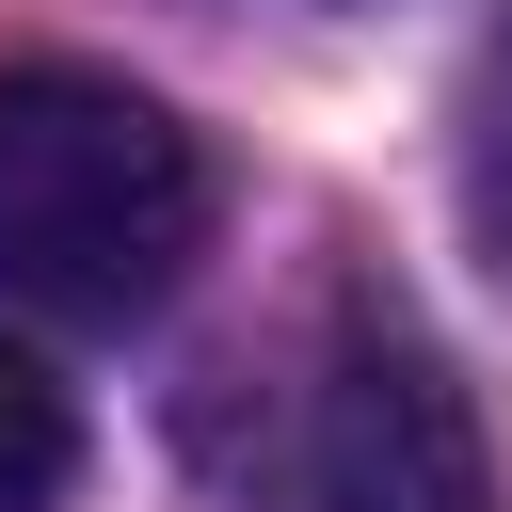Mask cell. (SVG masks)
<instances>
[{
  "label": "cell",
  "mask_w": 512,
  "mask_h": 512,
  "mask_svg": "<svg viewBox=\"0 0 512 512\" xmlns=\"http://www.w3.org/2000/svg\"><path fill=\"white\" fill-rule=\"evenodd\" d=\"M256 480L272 512H480V416L400 304H336L320 352L272 384Z\"/></svg>",
  "instance_id": "cell-2"
},
{
  "label": "cell",
  "mask_w": 512,
  "mask_h": 512,
  "mask_svg": "<svg viewBox=\"0 0 512 512\" xmlns=\"http://www.w3.org/2000/svg\"><path fill=\"white\" fill-rule=\"evenodd\" d=\"M208 256V144L96 64H0V288L48 320H144Z\"/></svg>",
  "instance_id": "cell-1"
},
{
  "label": "cell",
  "mask_w": 512,
  "mask_h": 512,
  "mask_svg": "<svg viewBox=\"0 0 512 512\" xmlns=\"http://www.w3.org/2000/svg\"><path fill=\"white\" fill-rule=\"evenodd\" d=\"M64 480H80V400L0 336V512H48Z\"/></svg>",
  "instance_id": "cell-3"
}]
</instances>
